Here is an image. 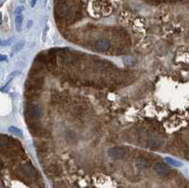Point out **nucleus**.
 Masks as SVG:
<instances>
[{
  "instance_id": "nucleus-9",
  "label": "nucleus",
  "mask_w": 189,
  "mask_h": 188,
  "mask_svg": "<svg viewBox=\"0 0 189 188\" xmlns=\"http://www.w3.org/2000/svg\"><path fill=\"white\" fill-rule=\"evenodd\" d=\"M22 24H23V16L21 14H17L15 17V27L18 31H20L22 29Z\"/></svg>"
},
{
  "instance_id": "nucleus-4",
  "label": "nucleus",
  "mask_w": 189,
  "mask_h": 188,
  "mask_svg": "<svg viewBox=\"0 0 189 188\" xmlns=\"http://www.w3.org/2000/svg\"><path fill=\"white\" fill-rule=\"evenodd\" d=\"M126 149L121 146H113L108 150V154L112 159L121 160L126 156Z\"/></svg>"
},
{
  "instance_id": "nucleus-5",
  "label": "nucleus",
  "mask_w": 189,
  "mask_h": 188,
  "mask_svg": "<svg viewBox=\"0 0 189 188\" xmlns=\"http://www.w3.org/2000/svg\"><path fill=\"white\" fill-rule=\"evenodd\" d=\"M154 171H155L159 176H162V177H167L170 175L171 173V170L169 169V167H168L166 163H156L155 165H154Z\"/></svg>"
},
{
  "instance_id": "nucleus-12",
  "label": "nucleus",
  "mask_w": 189,
  "mask_h": 188,
  "mask_svg": "<svg viewBox=\"0 0 189 188\" xmlns=\"http://www.w3.org/2000/svg\"><path fill=\"white\" fill-rule=\"evenodd\" d=\"M166 161L168 163H170V165H172L173 166H181V163H179L177 162V161H175L173 159H171L169 158V157H166Z\"/></svg>"
},
{
  "instance_id": "nucleus-2",
  "label": "nucleus",
  "mask_w": 189,
  "mask_h": 188,
  "mask_svg": "<svg viewBox=\"0 0 189 188\" xmlns=\"http://www.w3.org/2000/svg\"><path fill=\"white\" fill-rule=\"evenodd\" d=\"M25 112L27 117H29L31 119H37L43 115L42 108H41L38 104L33 103V102H30V103L27 104Z\"/></svg>"
},
{
  "instance_id": "nucleus-6",
  "label": "nucleus",
  "mask_w": 189,
  "mask_h": 188,
  "mask_svg": "<svg viewBox=\"0 0 189 188\" xmlns=\"http://www.w3.org/2000/svg\"><path fill=\"white\" fill-rule=\"evenodd\" d=\"M95 48L97 51H98V52H105V51H108L111 48V42L106 39L98 40L96 42Z\"/></svg>"
},
{
  "instance_id": "nucleus-3",
  "label": "nucleus",
  "mask_w": 189,
  "mask_h": 188,
  "mask_svg": "<svg viewBox=\"0 0 189 188\" xmlns=\"http://www.w3.org/2000/svg\"><path fill=\"white\" fill-rule=\"evenodd\" d=\"M146 143L149 148L152 149H156L163 145L164 140L159 134H156V133L153 132H149L146 138Z\"/></svg>"
},
{
  "instance_id": "nucleus-16",
  "label": "nucleus",
  "mask_w": 189,
  "mask_h": 188,
  "mask_svg": "<svg viewBox=\"0 0 189 188\" xmlns=\"http://www.w3.org/2000/svg\"><path fill=\"white\" fill-rule=\"evenodd\" d=\"M5 60H7V57H4V56H1V61H5Z\"/></svg>"
},
{
  "instance_id": "nucleus-8",
  "label": "nucleus",
  "mask_w": 189,
  "mask_h": 188,
  "mask_svg": "<svg viewBox=\"0 0 189 188\" xmlns=\"http://www.w3.org/2000/svg\"><path fill=\"white\" fill-rule=\"evenodd\" d=\"M135 165L139 168H147L151 166V161L147 158H140L139 160L136 161Z\"/></svg>"
},
{
  "instance_id": "nucleus-11",
  "label": "nucleus",
  "mask_w": 189,
  "mask_h": 188,
  "mask_svg": "<svg viewBox=\"0 0 189 188\" xmlns=\"http://www.w3.org/2000/svg\"><path fill=\"white\" fill-rule=\"evenodd\" d=\"M23 46H24V43H18V44H16L14 47L12 49V54H14L16 52H18L19 50H21L23 48Z\"/></svg>"
},
{
  "instance_id": "nucleus-15",
  "label": "nucleus",
  "mask_w": 189,
  "mask_h": 188,
  "mask_svg": "<svg viewBox=\"0 0 189 188\" xmlns=\"http://www.w3.org/2000/svg\"><path fill=\"white\" fill-rule=\"evenodd\" d=\"M36 2H37V0H31V2H30V5H31V7H34V6H35Z\"/></svg>"
},
{
  "instance_id": "nucleus-14",
  "label": "nucleus",
  "mask_w": 189,
  "mask_h": 188,
  "mask_svg": "<svg viewBox=\"0 0 189 188\" xmlns=\"http://www.w3.org/2000/svg\"><path fill=\"white\" fill-rule=\"evenodd\" d=\"M184 158L187 159V160H189V149L186 150V151L184 152Z\"/></svg>"
},
{
  "instance_id": "nucleus-10",
  "label": "nucleus",
  "mask_w": 189,
  "mask_h": 188,
  "mask_svg": "<svg viewBox=\"0 0 189 188\" xmlns=\"http://www.w3.org/2000/svg\"><path fill=\"white\" fill-rule=\"evenodd\" d=\"M9 131H11L12 134H14L15 136H22L23 135L22 131H20L18 128H16V127H10L9 128Z\"/></svg>"
},
{
  "instance_id": "nucleus-1",
  "label": "nucleus",
  "mask_w": 189,
  "mask_h": 188,
  "mask_svg": "<svg viewBox=\"0 0 189 188\" xmlns=\"http://www.w3.org/2000/svg\"><path fill=\"white\" fill-rule=\"evenodd\" d=\"M17 173H18L20 178L27 183H31L35 182L39 177V172L37 171L35 167L30 163L27 162L23 163L22 165L19 166Z\"/></svg>"
},
{
  "instance_id": "nucleus-7",
  "label": "nucleus",
  "mask_w": 189,
  "mask_h": 188,
  "mask_svg": "<svg viewBox=\"0 0 189 188\" xmlns=\"http://www.w3.org/2000/svg\"><path fill=\"white\" fill-rule=\"evenodd\" d=\"M63 172L61 167L58 165H51L46 168V173L47 175L52 176V177H57L60 176V174Z\"/></svg>"
},
{
  "instance_id": "nucleus-13",
  "label": "nucleus",
  "mask_w": 189,
  "mask_h": 188,
  "mask_svg": "<svg viewBox=\"0 0 189 188\" xmlns=\"http://www.w3.org/2000/svg\"><path fill=\"white\" fill-rule=\"evenodd\" d=\"M23 10H24V7H18V8L15 10V13L16 14H19L20 12H23Z\"/></svg>"
}]
</instances>
